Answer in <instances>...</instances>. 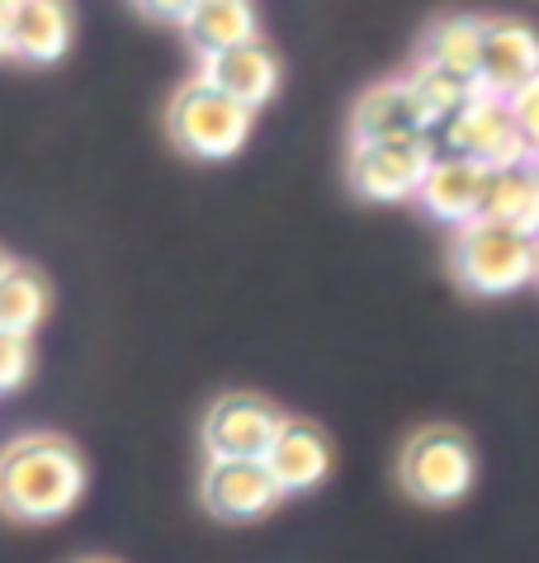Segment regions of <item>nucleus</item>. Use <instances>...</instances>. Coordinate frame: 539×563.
Listing matches in <instances>:
<instances>
[{"label":"nucleus","instance_id":"a878e982","mask_svg":"<svg viewBox=\"0 0 539 563\" xmlns=\"http://www.w3.org/2000/svg\"><path fill=\"white\" fill-rule=\"evenodd\" d=\"M81 563H114V559H81Z\"/></svg>","mask_w":539,"mask_h":563},{"label":"nucleus","instance_id":"7ed1b4c3","mask_svg":"<svg viewBox=\"0 0 539 563\" xmlns=\"http://www.w3.org/2000/svg\"><path fill=\"white\" fill-rule=\"evenodd\" d=\"M251 119H256L251 109L228 100L223 90H213L204 76L185 81L166 109L170 143L199 156V162H228V156L242 152V143L251 137Z\"/></svg>","mask_w":539,"mask_h":563},{"label":"nucleus","instance_id":"f8f14e48","mask_svg":"<svg viewBox=\"0 0 539 563\" xmlns=\"http://www.w3.org/2000/svg\"><path fill=\"white\" fill-rule=\"evenodd\" d=\"M265 468L270 478H275V488L289 497V493H312L317 483H327L331 474V441L322 427H312V421H284L275 445H270L265 455Z\"/></svg>","mask_w":539,"mask_h":563},{"label":"nucleus","instance_id":"4be33fe9","mask_svg":"<svg viewBox=\"0 0 539 563\" xmlns=\"http://www.w3.org/2000/svg\"><path fill=\"white\" fill-rule=\"evenodd\" d=\"M142 14H152V20H176V24H185L189 5H142Z\"/></svg>","mask_w":539,"mask_h":563},{"label":"nucleus","instance_id":"6ab92c4d","mask_svg":"<svg viewBox=\"0 0 539 563\" xmlns=\"http://www.w3.org/2000/svg\"><path fill=\"white\" fill-rule=\"evenodd\" d=\"M47 299H53V294H47V279L14 261L10 271L0 275V332L29 336L43 322Z\"/></svg>","mask_w":539,"mask_h":563},{"label":"nucleus","instance_id":"6e6552de","mask_svg":"<svg viewBox=\"0 0 539 563\" xmlns=\"http://www.w3.org/2000/svg\"><path fill=\"white\" fill-rule=\"evenodd\" d=\"M199 497L218 521H261L279 507V488L265 460H209L199 478Z\"/></svg>","mask_w":539,"mask_h":563},{"label":"nucleus","instance_id":"ddd939ff","mask_svg":"<svg viewBox=\"0 0 539 563\" xmlns=\"http://www.w3.org/2000/svg\"><path fill=\"white\" fill-rule=\"evenodd\" d=\"M199 76L213 90H223L228 100H237L242 109L256 114V109L275 100V90H279V57L270 53L265 38H256V43H246V48H232L223 57L204 62Z\"/></svg>","mask_w":539,"mask_h":563},{"label":"nucleus","instance_id":"4468645a","mask_svg":"<svg viewBox=\"0 0 539 563\" xmlns=\"http://www.w3.org/2000/svg\"><path fill=\"white\" fill-rule=\"evenodd\" d=\"M180 29H185L189 48H195L204 62L223 57L232 48H246V43L261 38L256 10L242 5V0H199V5H189Z\"/></svg>","mask_w":539,"mask_h":563},{"label":"nucleus","instance_id":"9d476101","mask_svg":"<svg viewBox=\"0 0 539 563\" xmlns=\"http://www.w3.org/2000/svg\"><path fill=\"white\" fill-rule=\"evenodd\" d=\"M487 185H493V170L479 166V162H464V156H440L436 152V166L421 185V209L450 223L454 232L479 223L483 205H487Z\"/></svg>","mask_w":539,"mask_h":563},{"label":"nucleus","instance_id":"aec40b11","mask_svg":"<svg viewBox=\"0 0 539 563\" xmlns=\"http://www.w3.org/2000/svg\"><path fill=\"white\" fill-rule=\"evenodd\" d=\"M506 109H512V123H516V133L526 137L530 156H539V76L530 86H520L516 96L506 100Z\"/></svg>","mask_w":539,"mask_h":563},{"label":"nucleus","instance_id":"f3484780","mask_svg":"<svg viewBox=\"0 0 539 563\" xmlns=\"http://www.w3.org/2000/svg\"><path fill=\"white\" fill-rule=\"evenodd\" d=\"M407 90H411V100H417V109H421L426 133H440L459 109L479 96V86L473 81H464V76H454L446 67H436V62H426V57L407 71Z\"/></svg>","mask_w":539,"mask_h":563},{"label":"nucleus","instance_id":"393cba45","mask_svg":"<svg viewBox=\"0 0 539 563\" xmlns=\"http://www.w3.org/2000/svg\"><path fill=\"white\" fill-rule=\"evenodd\" d=\"M535 242V279H539V238H530Z\"/></svg>","mask_w":539,"mask_h":563},{"label":"nucleus","instance_id":"9b49d317","mask_svg":"<svg viewBox=\"0 0 539 563\" xmlns=\"http://www.w3.org/2000/svg\"><path fill=\"white\" fill-rule=\"evenodd\" d=\"M421 109L407 90V76L370 86L351 109V147H370V143H403V137H421ZM431 137V133H426Z\"/></svg>","mask_w":539,"mask_h":563},{"label":"nucleus","instance_id":"2eb2a0df","mask_svg":"<svg viewBox=\"0 0 539 563\" xmlns=\"http://www.w3.org/2000/svg\"><path fill=\"white\" fill-rule=\"evenodd\" d=\"M483 218L497 228H512L520 238H539V162L506 166L493 170V185H487V205Z\"/></svg>","mask_w":539,"mask_h":563},{"label":"nucleus","instance_id":"1a4fd4ad","mask_svg":"<svg viewBox=\"0 0 539 563\" xmlns=\"http://www.w3.org/2000/svg\"><path fill=\"white\" fill-rule=\"evenodd\" d=\"M539 76V34L520 20H487L483 29V62H479V90L497 100H512L520 86Z\"/></svg>","mask_w":539,"mask_h":563},{"label":"nucleus","instance_id":"0eeeda50","mask_svg":"<svg viewBox=\"0 0 539 563\" xmlns=\"http://www.w3.org/2000/svg\"><path fill=\"white\" fill-rule=\"evenodd\" d=\"M284 421L289 417L261 394H223L204 417V450L209 460H265Z\"/></svg>","mask_w":539,"mask_h":563},{"label":"nucleus","instance_id":"a211bd4d","mask_svg":"<svg viewBox=\"0 0 539 563\" xmlns=\"http://www.w3.org/2000/svg\"><path fill=\"white\" fill-rule=\"evenodd\" d=\"M483 29H487V20H469V14H459V20H440L431 34H426V62H436V67H446V71H454V76H464V81L479 86Z\"/></svg>","mask_w":539,"mask_h":563},{"label":"nucleus","instance_id":"f257e3e1","mask_svg":"<svg viewBox=\"0 0 539 563\" xmlns=\"http://www.w3.org/2000/svg\"><path fill=\"white\" fill-rule=\"evenodd\" d=\"M86 493V464L62 435H20L0 450V511L10 521H57Z\"/></svg>","mask_w":539,"mask_h":563},{"label":"nucleus","instance_id":"f03ea898","mask_svg":"<svg viewBox=\"0 0 539 563\" xmlns=\"http://www.w3.org/2000/svg\"><path fill=\"white\" fill-rule=\"evenodd\" d=\"M398 478L407 497H417L421 507H454L464 503L473 478H479V455L459 427H421L407 435Z\"/></svg>","mask_w":539,"mask_h":563},{"label":"nucleus","instance_id":"412c9836","mask_svg":"<svg viewBox=\"0 0 539 563\" xmlns=\"http://www.w3.org/2000/svg\"><path fill=\"white\" fill-rule=\"evenodd\" d=\"M29 365H34V355H29V336L0 332V394L20 388L29 379Z\"/></svg>","mask_w":539,"mask_h":563},{"label":"nucleus","instance_id":"39448f33","mask_svg":"<svg viewBox=\"0 0 539 563\" xmlns=\"http://www.w3.org/2000/svg\"><path fill=\"white\" fill-rule=\"evenodd\" d=\"M431 137H436L440 156H464V162H479L487 170H506V166L530 162V147H526V137L516 133L506 100L483 96V90Z\"/></svg>","mask_w":539,"mask_h":563},{"label":"nucleus","instance_id":"dca6fc26","mask_svg":"<svg viewBox=\"0 0 539 563\" xmlns=\"http://www.w3.org/2000/svg\"><path fill=\"white\" fill-rule=\"evenodd\" d=\"M72 48V14L53 0L10 5V53L24 62H57Z\"/></svg>","mask_w":539,"mask_h":563},{"label":"nucleus","instance_id":"bb28decb","mask_svg":"<svg viewBox=\"0 0 539 563\" xmlns=\"http://www.w3.org/2000/svg\"><path fill=\"white\" fill-rule=\"evenodd\" d=\"M535 162H539V156H535Z\"/></svg>","mask_w":539,"mask_h":563},{"label":"nucleus","instance_id":"b1692460","mask_svg":"<svg viewBox=\"0 0 539 563\" xmlns=\"http://www.w3.org/2000/svg\"><path fill=\"white\" fill-rule=\"evenodd\" d=\"M10 265H14V261H10L6 252H0V275H6V271H10Z\"/></svg>","mask_w":539,"mask_h":563},{"label":"nucleus","instance_id":"5701e85b","mask_svg":"<svg viewBox=\"0 0 539 563\" xmlns=\"http://www.w3.org/2000/svg\"><path fill=\"white\" fill-rule=\"evenodd\" d=\"M10 53V5H0V57Z\"/></svg>","mask_w":539,"mask_h":563},{"label":"nucleus","instance_id":"20e7f679","mask_svg":"<svg viewBox=\"0 0 539 563\" xmlns=\"http://www.w3.org/2000/svg\"><path fill=\"white\" fill-rule=\"evenodd\" d=\"M450 261H454L459 285L473 294H487V299L535 285V242L512 228L487 223V218L454 232Z\"/></svg>","mask_w":539,"mask_h":563},{"label":"nucleus","instance_id":"423d86ee","mask_svg":"<svg viewBox=\"0 0 539 563\" xmlns=\"http://www.w3.org/2000/svg\"><path fill=\"white\" fill-rule=\"evenodd\" d=\"M436 166V137H403V143L351 147V190L370 205H407L421 195Z\"/></svg>","mask_w":539,"mask_h":563}]
</instances>
